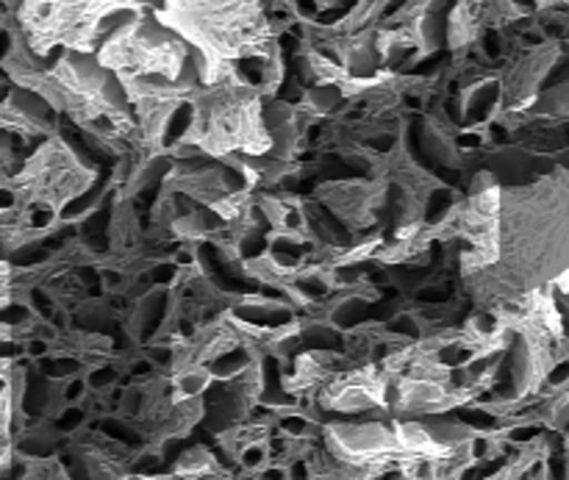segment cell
<instances>
[{
    "mask_svg": "<svg viewBox=\"0 0 569 480\" xmlns=\"http://www.w3.org/2000/svg\"><path fill=\"white\" fill-rule=\"evenodd\" d=\"M211 383H214V378L206 370V364H189L172 372V394H176V400H203Z\"/></svg>",
    "mask_w": 569,
    "mask_h": 480,
    "instance_id": "6da1fadb",
    "label": "cell"
},
{
    "mask_svg": "<svg viewBox=\"0 0 569 480\" xmlns=\"http://www.w3.org/2000/svg\"><path fill=\"white\" fill-rule=\"evenodd\" d=\"M311 480H337L333 476H311Z\"/></svg>",
    "mask_w": 569,
    "mask_h": 480,
    "instance_id": "7a4b0ae2",
    "label": "cell"
}]
</instances>
